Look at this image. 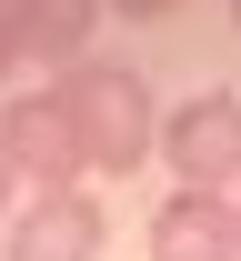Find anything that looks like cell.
Returning a JSON list of instances; mask_svg holds the SVG:
<instances>
[{
  "mask_svg": "<svg viewBox=\"0 0 241 261\" xmlns=\"http://www.w3.org/2000/svg\"><path fill=\"white\" fill-rule=\"evenodd\" d=\"M61 111H70V141H81V171H101V181H131V171H151V151H161V100H151V81H141L131 61H70L61 81Z\"/></svg>",
  "mask_w": 241,
  "mask_h": 261,
  "instance_id": "obj_1",
  "label": "cell"
},
{
  "mask_svg": "<svg viewBox=\"0 0 241 261\" xmlns=\"http://www.w3.org/2000/svg\"><path fill=\"white\" fill-rule=\"evenodd\" d=\"M171 191H241V91H191L181 111H161V151Z\"/></svg>",
  "mask_w": 241,
  "mask_h": 261,
  "instance_id": "obj_2",
  "label": "cell"
},
{
  "mask_svg": "<svg viewBox=\"0 0 241 261\" xmlns=\"http://www.w3.org/2000/svg\"><path fill=\"white\" fill-rule=\"evenodd\" d=\"M0 161H10L20 191H81V181H91L61 91H10V100H0Z\"/></svg>",
  "mask_w": 241,
  "mask_h": 261,
  "instance_id": "obj_3",
  "label": "cell"
},
{
  "mask_svg": "<svg viewBox=\"0 0 241 261\" xmlns=\"http://www.w3.org/2000/svg\"><path fill=\"white\" fill-rule=\"evenodd\" d=\"M111 241V211L101 191H20V211L0 221V261H101Z\"/></svg>",
  "mask_w": 241,
  "mask_h": 261,
  "instance_id": "obj_4",
  "label": "cell"
},
{
  "mask_svg": "<svg viewBox=\"0 0 241 261\" xmlns=\"http://www.w3.org/2000/svg\"><path fill=\"white\" fill-rule=\"evenodd\" d=\"M141 241H151V261H241V211L221 191H161Z\"/></svg>",
  "mask_w": 241,
  "mask_h": 261,
  "instance_id": "obj_5",
  "label": "cell"
},
{
  "mask_svg": "<svg viewBox=\"0 0 241 261\" xmlns=\"http://www.w3.org/2000/svg\"><path fill=\"white\" fill-rule=\"evenodd\" d=\"M91 31H101V0H0V40L20 50V61H91Z\"/></svg>",
  "mask_w": 241,
  "mask_h": 261,
  "instance_id": "obj_6",
  "label": "cell"
},
{
  "mask_svg": "<svg viewBox=\"0 0 241 261\" xmlns=\"http://www.w3.org/2000/svg\"><path fill=\"white\" fill-rule=\"evenodd\" d=\"M101 10H121V20H171L181 0H101Z\"/></svg>",
  "mask_w": 241,
  "mask_h": 261,
  "instance_id": "obj_7",
  "label": "cell"
},
{
  "mask_svg": "<svg viewBox=\"0 0 241 261\" xmlns=\"http://www.w3.org/2000/svg\"><path fill=\"white\" fill-rule=\"evenodd\" d=\"M10 211H20V181H10V161H0V221H10Z\"/></svg>",
  "mask_w": 241,
  "mask_h": 261,
  "instance_id": "obj_8",
  "label": "cell"
},
{
  "mask_svg": "<svg viewBox=\"0 0 241 261\" xmlns=\"http://www.w3.org/2000/svg\"><path fill=\"white\" fill-rule=\"evenodd\" d=\"M10 70H20V50H10V40H0V91H10Z\"/></svg>",
  "mask_w": 241,
  "mask_h": 261,
  "instance_id": "obj_9",
  "label": "cell"
},
{
  "mask_svg": "<svg viewBox=\"0 0 241 261\" xmlns=\"http://www.w3.org/2000/svg\"><path fill=\"white\" fill-rule=\"evenodd\" d=\"M231 20H241V0H231Z\"/></svg>",
  "mask_w": 241,
  "mask_h": 261,
  "instance_id": "obj_10",
  "label": "cell"
},
{
  "mask_svg": "<svg viewBox=\"0 0 241 261\" xmlns=\"http://www.w3.org/2000/svg\"><path fill=\"white\" fill-rule=\"evenodd\" d=\"M231 211H241V191H231Z\"/></svg>",
  "mask_w": 241,
  "mask_h": 261,
  "instance_id": "obj_11",
  "label": "cell"
}]
</instances>
